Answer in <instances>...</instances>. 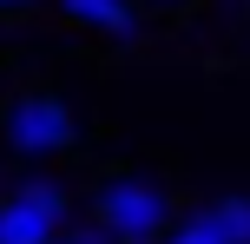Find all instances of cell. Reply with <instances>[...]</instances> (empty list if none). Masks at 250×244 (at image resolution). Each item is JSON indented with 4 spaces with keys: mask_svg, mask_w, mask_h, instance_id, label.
<instances>
[{
    "mask_svg": "<svg viewBox=\"0 0 250 244\" xmlns=\"http://www.w3.org/2000/svg\"><path fill=\"white\" fill-rule=\"evenodd\" d=\"M217 218H224L230 244H250V198H244V192H237V198H217Z\"/></svg>",
    "mask_w": 250,
    "mask_h": 244,
    "instance_id": "6",
    "label": "cell"
},
{
    "mask_svg": "<svg viewBox=\"0 0 250 244\" xmlns=\"http://www.w3.org/2000/svg\"><path fill=\"white\" fill-rule=\"evenodd\" d=\"M7 7H26V0H0V13H7Z\"/></svg>",
    "mask_w": 250,
    "mask_h": 244,
    "instance_id": "8",
    "label": "cell"
},
{
    "mask_svg": "<svg viewBox=\"0 0 250 244\" xmlns=\"http://www.w3.org/2000/svg\"><path fill=\"white\" fill-rule=\"evenodd\" d=\"M158 244H230V231H224V218H217V205H204V211L171 218V231H165Z\"/></svg>",
    "mask_w": 250,
    "mask_h": 244,
    "instance_id": "5",
    "label": "cell"
},
{
    "mask_svg": "<svg viewBox=\"0 0 250 244\" xmlns=\"http://www.w3.org/2000/svg\"><path fill=\"white\" fill-rule=\"evenodd\" d=\"M158 7H185V0H158Z\"/></svg>",
    "mask_w": 250,
    "mask_h": 244,
    "instance_id": "9",
    "label": "cell"
},
{
    "mask_svg": "<svg viewBox=\"0 0 250 244\" xmlns=\"http://www.w3.org/2000/svg\"><path fill=\"white\" fill-rule=\"evenodd\" d=\"M92 218H99L119 244H158L165 231H171L178 205H171V192H165L158 178L119 172V178H105V185H99V198H92Z\"/></svg>",
    "mask_w": 250,
    "mask_h": 244,
    "instance_id": "1",
    "label": "cell"
},
{
    "mask_svg": "<svg viewBox=\"0 0 250 244\" xmlns=\"http://www.w3.org/2000/svg\"><path fill=\"white\" fill-rule=\"evenodd\" d=\"M60 13L86 33H105V40H132L138 33V7L132 0H60Z\"/></svg>",
    "mask_w": 250,
    "mask_h": 244,
    "instance_id": "4",
    "label": "cell"
},
{
    "mask_svg": "<svg viewBox=\"0 0 250 244\" xmlns=\"http://www.w3.org/2000/svg\"><path fill=\"white\" fill-rule=\"evenodd\" d=\"M60 238H66V244H119V238L105 231L99 218H92V224H73V231H60Z\"/></svg>",
    "mask_w": 250,
    "mask_h": 244,
    "instance_id": "7",
    "label": "cell"
},
{
    "mask_svg": "<svg viewBox=\"0 0 250 244\" xmlns=\"http://www.w3.org/2000/svg\"><path fill=\"white\" fill-rule=\"evenodd\" d=\"M66 231V192L46 178L20 185L13 198H0V244H53Z\"/></svg>",
    "mask_w": 250,
    "mask_h": 244,
    "instance_id": "3",
    "label": "cell"
},
{
    "mask_svg": "<svg viewBox=\"0 0 250 244\" xmlns=\"http://www.w3.org/2000/svg\"><path fill=\"white\" fill-rule=\"evenodd\" d=\"M0 132L26 158H53V152H73L79 145V119H73V106L60 92H20L7 106V119H0Z\"/></svg>",
    "mask_w": 250,
    "mask_h": 244,
    "instance_id": "2",
    "label": "cell"
},
{
    "mask_svg": "<svg viewBox=\"0 0 250 244\" xmlns=\"http://www.w3.org/2000/svg\"><path fill=\"white\" fill-rule=\"evenodd\" d=\"M53 244H66V238H53Z\"/></svg>",
    "mask_w": 250,
    "mask_h": 244,
    "instance_id": "10",
    "label": "cell"
}]
</instances>
